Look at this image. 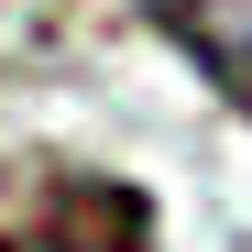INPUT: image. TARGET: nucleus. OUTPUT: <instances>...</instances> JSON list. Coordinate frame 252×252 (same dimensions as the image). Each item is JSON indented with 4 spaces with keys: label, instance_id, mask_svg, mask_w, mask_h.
Here are the masks:
<instances>
[{
    "label": "nucleus",
    "instance_id": "obj_1",
    "mask_svg": "<svg viewBox=\"0 0 252 252\" xmlns=\"http://www.w3.org/2000/svg\"><path fill=\"white\" fill-rule=\"evenodd\" d=\"M143 11H154V22L208 66V88H220L230 110H252V33H241V22H220V0H143Z\"/></svg>",
    "mask_w": 252,
    "mask_h": 252
}]
</instances>
